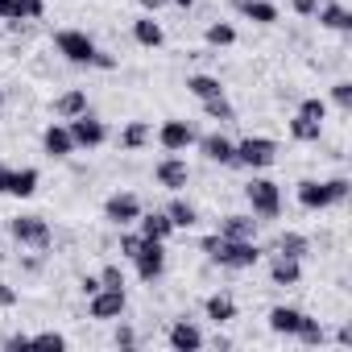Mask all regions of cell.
Masks as SVG:
<instances>
[{
  "mask_svg": "<svg viewBox=\"0 0 352 352\" xmlns=\"http://www.w3.org/2000/svg\"><path fill=\"white\" fill-rule=\"evenodd\" d=\"M212 261H220L224 270H253L257 261H261V249H257V241H228V236H204V245H199Z\"/></svg>",
  "mask_w": 352,
  "mask_h": 352,
  "instance_id": "obj_1",
  "label": "cell"
},
{
  "mask_svg": "<svg viewBox=\"0 0 352 352\" xmlns=\"http://www.w3.org/2000/svg\"><path fill=\"white\" fill-rule=\"evenodd\" d=\"M245 199H249L253 216H261V220H278V212H282V187L270 179H249Z\"/></svg>",
  "mask_w": 352,
  "mask_h": 352,
  "instance_id": "obj_2",
  "label": "cell"
},
{
  "mask_svg": "<svg viewBox=\"0 0 352 352\" xmlns=\"http://www.w3.org/2000/svg\"><path fill=\"white\" fill-rule=\"evenodd\" d=\"M54 50L67 63H75V67H91V58H96V42L83 30H58L54 34Z\"/></svg>",
  "mask_w": 352,
  "mask_h": 352,
  "instance_id": "obj_3",
  "label": "cell"
},
{
  "mask_svg": "<svg viewBox=\"0 0 352 352\" xmlns=\"http://www.w3.org/2000/svg\"><path fill=\"white\" fill-rule=\"evenodd\" d=\"M274 162H278V141H270V137H245V141H236V166L265 170Z\"/></svg>",
  "mask_w": 352,
  "mask_h": 352,
  "instance_id": "obj_4",
  "label": "cell"
},
{
  "mask_svg": "<svg viewBox=\"0 0 352 352\" xmlns=\"http://www.w3.org/2000/svg\"><path fill=\"white\" fill-rule=\"evenodd\" d=\"M162 245H166V241L141 236V249H137V257H133L141 282H157V278H162V270H166V249H162Z\"/></svg>",
  "mask_w": 352,
  "mask_h": 352,
  "instance_id": "obj_5",
  "label": "cell"
},
{
  "mask_svg": "<svg viewBox=\"0 0 352 352\" xmlns=\"http://www.w3.org/2000/svg\"><path fill=\"white\" fill-rule=\"evenodd\" d=\"M67 129H71V137H75V149H100V145L108 141V124H104V120H96L91 112L75 116Z\"/></svg>",
  "mask_w": 352,
  "mask_h": 352,
  "instance_id": "obj_6",
  "label": "cell"
},
{
  "mask_svg": "<svg viewBox=\"0 0 352 352\" xmlns=\"http://www.w3.org/2000/svg\"><path fill=\"white\" fill-rule=\"evenodd\" d=\"M137 216H141V199H137L133 191H116V195H108V204H104V220H108V224L129 228V224H137Z\"/></svg>",
  "mask_w": 352,
  "mask_h": 352,
  "instance_id": "obj_7",
  "label": "cell"
},
{
  "mask_svg": "<svg viewBox=\"0 0 352 352\" xmlns=\"http://www.w3.org/2000/svg\"><path fill=\"white\" fill-rule=\"evenodd\" d=\"M9 228H13V236H17L21 245H30V249H46V245H50V224H46L42 216H17Z\"/></svg>",
  "mask_w": 352,
  "mask_h": 352,
  "instance_id": "obj_8",
  "label": "cell"
},
{
  "mask_svg": "<svg viewBox=\"0 0 352 352\" xmlns=\"http://www.w3.org/2000/svg\"><path fill=\"white\" fill-rule=\"evenodd\" d=\"M87 307H91V319H120L124 307H129V298H124V290H108V286H100V290L87 298Z\"/></svg>",
  "mask_w": 352,
  "mask_h": 352,
  "instance_id": "obj_9",
  "label": "cell"
},
{
  "mask_svg": "<svg viewBox=\"0 0 352 352\" xmlns=\"http://www.w3.org/2000/svg\"><path fill=\"white\" fill-rule=\"evenodd\" d=\"M157 145H162L166 153H183L187 145H195V129H191L187 120H166V124L157 129Z\"/></svg>",
  "mask_w": 352,
  "mask_h": 352,
  "instance_id": "obj_10",
  "label": "cell"
},
{
  "mask_svg": "<svg viewBox=\"0 0 352 352\" xmlns=\"http://www.w3.org/2000/svg\"><path fill=\"white\" fill-rule=\"evenodd\" d=\"M153 179H157V187H166V191H183L187 187V179H191V170H187V162L183 157H166V162H157V170H153Z\"/></svg>",
  "mask_w": 352,
  "mask_h": 352,
  "instance_id": "obj_11",
  "label": "cell"
},
{
  "mask_svg": "<svg viewBox=\"0 0 352 352\" xmlns=\"http://www.w3.org/2000/svg\"><path fill=\"white\" fill-rule=\"evenodd\" d=\"M170 348H174V352H199V348H204V331H199L191 319H174V327H170Z\"/></svg>",
  "mask_w": 352,
  "mask_h": 352,
  "instance_id": "obj_12",
  "label": "cell"
},
{
  "mask_svg": "<svg viewBox=\"0 0 352 352\" xmlns=\"http://www.w3.org/2000/svg\"><path fill=\"white\" fill-rule=\"evenodd\" d=\"M42 0H0V21H42Z\"/></svg>",
  "mask_w": 352,
  "mask_h": 352,
  "instance_id": "obj_13",
  "label": "cell"
},
{
  "mask_svg": "<svg viewBox=\"0 0 352 352\" xmlns=\"http://www.w3.org/2000/svg\"><path fill=\"white\" fill-rule=\"evenodd\" d=\"M42 183V174L34 166H21V170H9V183H5V195H17V199H30Z\"/></svg>",
  "mask_w": 352,
  "mask_h": 352,
  "instance_id": "obj_14",
  "label": "cell"
},
{
  "mask_svg": "<svg viewBox=\"0 0 352 352\" xmlns=\"http://www.w3.org/2000/svg\"><path fill=\"white\" fill-rule=\"evenodd\" d=\"M42 149H46L50 157H71V153H75L71 129H67V124H50V129L42 133Z\"/></svg>",
  "mask_w": 352,
  "mask_h": 352,
  "instance_id": "obj_15",
  "label": "cell"
},
{
  "mask_svg": "<svg viewBox=\"0 0 352 352\" xmlns=\"http://www.w3.org/2000/svg\"><path fill=\"white\" fill-rule=\"evenodd\" d=\"M133 38H137V46H145V50H157V46L166 42V34H162V25H157L153 13H145V17L133 21Z\"/></svg>",
  "mask_w": 352,
  "mask_h": 352,
  "instance_id": "obj_16",
  "label": "cell"
},
{
  "mask_svg": "<svg viewBox=\"0 0 352 352\" xmlns=\"http://www.w3.org/2000/svg\"><path fill=\"white\" fill-rule=\"evenodd\" d=\"M298 204H302L307 212H323V208H331V191H327V183H315V179L298 183Z\"/></svg>",
  "mask_w": 352,
  "mask_h": 352,
  "instance_id": "obj_17",
  "label": "cell"
},
{
  "mask_svg": "<svg viewBox=\"0 0 352 352\" xmlns=\"http://www.w3.org/2000/svg\"><path fill=\"white\" fill-rule=\"evenodd\" d=\"M199 145H204V153H208L212 162H220V166H236V145H232L224 133H212V137H204Z\"/></svg>",
  "mask_w": 352,
  "mask_h": 352,
  "instance_id": "obj_18",
  "label": "cell"
},
{
  "mask_svg": "<svg viewBox=\"0 0 352 352\" xmlns=\"http://www.w3.org/2000/svg\"><path fill=\"white\" fill-rule=\"evenodd\" d=\"M137 228H141V236H149V241H166V236L174 232V224H170L166 212H141V216H137Z\"/></svg>",
  "mask_w": 352,
  "mask_h": 352,
  "instance_id": "obj_19",
  "label": "cell"
},
{
  "mask_svg": "<svg viewBox=\"0 0 352 352\" xmlns=\"http://www.w3.org/2000/svg\"><path fill=\"white\" fill-rule=\"evenodd\" d=\"M83 112H87V91H79V87H71L54 100V116H63V120H75Z\"/></svg>",
  "mask_w": 352,
  "mask_h": 352,
  "instance_id": "obj_20",
  "label": "cell"
},
{
  "mask_svg": "<svg viewBox=\"0 0 352 352\" xmlns=\"http://www.w3.org/2000/svg\"><path fill=\"white\" fill-rule=\"evenodd\" d=\"M220 236H228V241H253L257 236V220L253 216H224Z\"/></svg>",
  "mask_w": 352,
  "mask_h": 352,
  "instance_id": "obj_21",
  "label": "cell"
},
{
  "mask_svg": "<svg viewBox=\"0 0 352 352\" xmlns=\"http://www.w3.org/2000/svg\"><path fill=\"white\" fill-rule=\"evenodd\" d=\"M270 278H274V286H294L298 278H302V265L294 261V257H274V265H270Z\"/></svg>",
  "mask_w": 352,
  "mask_h": 352,
  "instance_id": "obj_22",
  "label": "cell"
},
{
  "mask_svg": "<svg viewBox=\"0 0 352 352\" xmlns=\"http://www.w3.org/2000/svg\"><path fill=\"white\" fill-rule=\"evenodd\" d=\"M298 323H302V311H294V307H274L270 311V331H278V336H294Z\"/></svg>",
  "mask_w": 352,
  "mask_h": 352,
  "instance_id": "obj_23",
  "label": "cell"
},
{
  "mask_svg": "<svg viewBox=\"0 0 352 352\" xmlns=\"http://www.w3.org/2000/svg\"><path fill=\"white\" fill-rule=\"evenodd\" d=\"M236 9H241L249 21H257V25H274V21H278V9L270 5V0H236Z\"/></svg>",
  "mask_w": 352,
  "mask_h": 352,
  "instance_id": "obj_24",
  "label": "cell"
},
{
  "mask_svg": "<svg viewBox=\"0 0 352 352\" xmlns=\"http://www.w3.org/2000/svg\"><path fill=\"white\" fill-rule=\"evenodd\" d=\"M319 13V25H327V30H336V34H348L352 30V13L344 9V5H323V9H315Z\"/></svg>",
  "mask_w": 352,
  "mask_h": 352,
  "instance_id": "obj_25",
  "label": "cell"
},
{
  "mask_svg": "<svg viewBox=\"0 0 352 352\" xmlns=\"http://www.w3.org/2000/svg\"><path fill=\"white\" fill-rule=\"evenodd\" d=\"M187 91L204 104V100H216V96H224V87H220V79L216 75H191L187 79Z\"/></svg>",
  "mask_w": 352,
  "mask_h": 352,
  "instance_id": "obj_26",
  "label": "cell"
},
{
  "mask_svg": "<svg viewBox=\"0 0 352 352\" xmlns=\"http://www.w3.org/2000/svg\"><path fill=\"white\" fill-rule=\"evenodd\" d=\"M204 311H208L212 323H228V319H236V302H232V294H212Z\"/></svg>",
  "mask_w": 352,
  "mask_h": 352,
  "instance_id": "obj_27",
  "label": "cell"
},
{
  "mask_svg": "<svg viewBox=\"0 0 352 352\" xmlns=\"http://www.w3.org/2000/svg\"><path fill=\"white\" fill-rule=\"evenodd\" d=\"M166 216H170V224H174V228H195V220H199V212H195L187 199H170Z\"/></svg>",
  "mask_w": 352,
  "mask_h": 352,
  "instance_id": "obj_28",
  "label": "cell"
},
{
  "mask_svg": "<svg viewBox=\"0 0 352 352\" xmlns=\"http://www.w3.org/2000/svg\"><path fill=\"white\" fill-rule=\"evenodd\" d=\"M149 137H153V129H149L145 120H129L124 133H120V149H141Z\"/></svg>",
  "mask_w": 352,
  "mask_h": 352,
  "instance_id": "obj_29",
  "label": "cell"
},
{
  "mask_svg": "<svg viewBox=\"0 0 352 352\" xmlns=\"http://www.w3.org/2000/svg\"><path fill=\"white\" fill-rule=\"evenodd\" d=\"M307 249H311V245H307V236H302V232H282V236H278V253H282V257L302 261V257H307Z\"/></svg>",
  "mask_w": 352,
  "mask_h": 352,
  "instance_id": "obj_30",
  "label": "cell"
},
{
  "mask_svg": "<svg viewBox=\"0 0 352 352\" xmlns=\"http://www.w3.org/2000/svg\"><path fill=\"white\" fill-rule=\"evenodd\" d=\"M307 348H319L323 340H327V331H323V323L319 319H311V315H302V323H298V331H294Z\"/></svg>",
  "mask_w": 352,
  "mask_h": 352,
  "instance_id": "obj_31",
  "label": "cell"
},
{
  "mask_svg": "<svg viewBox=\"0 0 352 352\" xmlns=\"http://www.w3.org/2000/svg\"><path fill=\"white\" fill-rule=\"evenodd\" d=\"M319 133H323L319 120H307V116H294V120H290V137H294V141H319Z\"/></svg>",
  "mask_w": 352,
  "mask_h": 352,
  "instance_id": "obj_32",
  "label": "cell"
},
{
  "mask_svg": "<svg viewBox=\"0 0 352 352\" xmlns=\"http://www.w3.org/2000/svg\"><path fill=\"white\" fill-rule=\"evenodd\" d=\"M204 38H208V46H232V42H236V30H232L228 21H216V25H208Z\"/></svg>",
  "mask_w": 352,
  "mask_h": 352,
  "instance_id": "obj_33",
  "label": "cell"
},
{
  "mask_svg": "<svg viewBox=\"0 0 352 352\" xmlns=\"http://www.w3.org/2000/svg\"><path fill=\"white\" fill-rule=\"evenodd\" d=\"M204 112L212 116V120H232L236 112H232V104L224 100V96H216V100H204Z\"/></svg>",
  "mask_w": 352,
  "mask_h": 352,
  "instance_id": "obj_34",
  "label": "cell"
},
{
  "mask_svg": "<svg viewBox=\"0 0 352 352\" xmlns=\"http://www.w3.org/2000/svg\"><path fill=\"white\" fill-rule=\"evenodd\" d=\"M298 116H307V120H319V124H323V120H327V104H323L319 96H311V100H302V104H298Z\"/></svg>",
  "mask_w": 352,
  "mask_h": 352,
  "instance_id": "obj_35",
  "label": "cell"
},
{
  "mask_svg": "<svg viewBox=\"0 0 352 352\" xmlns=\"http://www.w3.org/2000/svg\"><path fill=\"white\" fill-rule=\"evenodd\" d=\"M30 348H67V336L63 331H42V336H30Z\"/></svg>",
  "mask_w": 352,
  "mask_h": 352,
  "instance_id": "obj_36",
  "label": "cell"
},
{
  "mask_svg": "<svg viewBox=\"0 0 352 352\" xmlns=\"http://www.w3.org/2000/svg\"><path fill=\"white\" fill-rule=\"evenodd\" d=\"M100 286H108V290H124V274H120V265H104Z\"/></svg>",
  "mask_w": 352,
  "mask_h": 352,
  "instance_id": "obj_37",
  "label": "cell"
},
{
  "mask_svg": "<svg viewBox=\"0 0 352 352\" xmlns=\"http://www.w3.org/2000/svg\"><path fill=\"white\" fill-rule=\"evenodd\" d=\"M327 191H331V204H344L348 191H352V183L348 179H327Z\"/></svg>",
  "mask_w": 352,
  "mask_h": 352,
  "instance_id": "obj_38",
  "label": "cell"
},
{
  "mask_svg": "<svg viewBox=\"0 0 352 352\" xmlns=\"http://www.w3.org/2000/svg\"><path fill=\"white\" fill-rule=\"evenodd\" d=\"M331 100H336L340 108H352V83H336V87H331Z\"/></svg>",
  "mask_w": 352,
  "mask_h": 352,
  "instance_id": "obj_39",
  "label": "cell"
},
{
  "mask_svg": "<svg viewBox=\"0 0 352 352\" xmlns=\"http://www.w3.org/2000/svg\"><path fill=\"white\" fill-rule=\"evenodd\" d=\"M137 249H141V232H137V236H133V232H129V236H120V253H124L129 261L137 257Z\"/></svg>",
  "mask_w": 352,
  "mask_h": 352,
  "instance_id": "obj_40",
  "label": "cell"
},
{
  "mask_svg": "<svg viewBox=\"0 0 352 352\" xmlns=\"http://www.w3.org/2000/svg\"><path fill=\"white\" fill-rule=\"evenodd\" d=\"M290 9H294L298 17H315V9H319V0H290Z\"/></svg>",
  "mask_w": 352,
  "mask_h": 352,
  "instance_id": "obj_41",
  "label": "cell"
},
{
  "mask_svg": "<svg viewBox=\"0 0 352 352\" xmlns=\"http://www.w3.org/2000/svg\"><path fill=\"white\" fill-rule=\"evenodd\" d=\"M133 344H137V331L120 323V327H116V348H133Z\"/></svg>",
  "mask_w": 352,
  "mask_h": 352,
  "instance_id": "obj_42",
  "label": "cell"
},
{
  "mask_svg": "<svg viewBox=\"0 0 352 352\" xmlns=\"http://www.w3.org/2000/svg\"><path fill=\"white\" fill-rule=\"evenodd\" d=\"M0 307H5V311H9V307H17V290H13L9 282H0Z\"/></svg>",
  "mask_w": 352,
  "mask_h": 352,
  "instance_id": "obj_43",
  "label": "cell"
},
{
  "mask_svg": "<svg viewBox=\"0 0 352 352\" xmlns=\"http://www.w3.org/2000/svg\"><path fill=\"white\" fill-rule=\"evenodd\" d=\"M91 67H100V71H112V67H116V58H112V54H104V50H96Z\"/></svg>",
  "mask_w": 352,
  "mask_h": 352,
  "instance_id": "obj_44",
  "label": "cell"
},
{
  "mask_svg": "<svg viewBox=\"0 0 352 352\" xmlns=\"http://www.w3.org/2000/svg\"><path fill=\"white\" fill-rule=\"evenodd\" d=\"M5 348H9V352H21V348H30V336H9V340H5Z\"/></svg>",
  "mask_w": 352,
  "mask_h": 352,
  "instance_id": "obj_45",
  "label": "cell"
},
{
  "mask_svg": "<svg viewBox=\"0 0 352 352\" xmlns=\"http://www.w3.org/2000/svg\"><path fill=\"white\" fill-rule=\"evenodd\" d=\"M79 286H83V294H87V298H91V294H96V290H100V278H83V282H79Z\"/></svg>",
  "mask_w": 352,
  "mask_h": 352,
  "instance_id": "obj_46",
  "label": "cell"
},
{
  "mask_svg": "<svg viewBox=\"0 0 352 352\" xmlns=\"http://www.w3.org/2000/svg\"><path fill=\"white\" fill-rule=\"evenodd\" d=\"M162 5H166V0H141V9H145V13H157Z\"/></svg>",
  "mask_w": 352,
  "mask_h": 352,
  "instance_id": "obj_47",
  "label": "cell"
},
{
  "mask_svg": "<svg viewBox=\"0 0 352 352\" xmlns=\"http://www.w3.org/2000/svg\"><path fill=\"white\" fill-rule=\"evenodd\" d=\"M5 183H9V166H0V195H5Z\"/></svg>",
  "mask_w": 352,
  "mask_h": 352,
  "instance_id": "obj_48",
  "label": "cell"
},
{
  "mask_svg": "<svg viewBox=\"0 0 352 352\" xmlns=\"http://www.w3.org/2000/svg\"><path fill=\"white\" fill-rule=\"evenodd\" d=\"M170 5H179V9H191V5H195V0H170Z\"/></svg>",
  "mask_w": 352,
  "mask_h": 352,
  "instance_id": "obj_49",
  "label": "cell"
},
{
  "mask_svg": "<svg viewBox=\"0 0 352 352\" xmlns=\"http://www.w3.org/2000/svg\"><path fill=\"white\" fill-rule=\"evenodd\" d=\"M0 108H5V91H0Z\"/></svg>",
  "mask_w": 352,
  "mask_h": 352,
  "instance_id": "obj_50",
  "label": "cell"
}]
</instances>
